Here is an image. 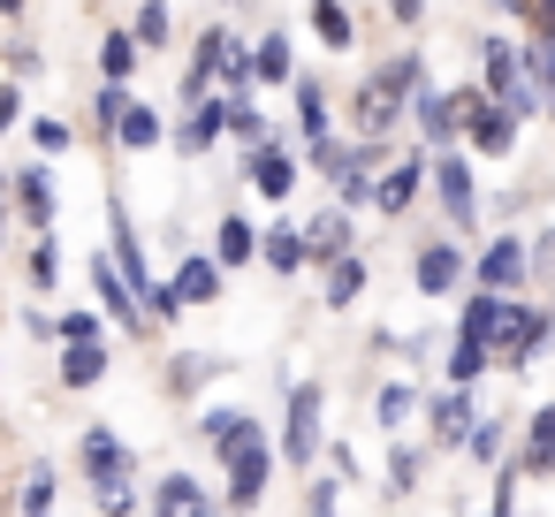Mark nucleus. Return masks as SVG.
Instances as JSON below:
<instances>
[{
  "instance_id": "nucleus-1",
  "label": "nucleus",
  "mask_w": 555,
  "mask_h": 517,
  "mask_svg": "<svg viewBox=\"0 0 555 517\" xmlns=\"http://www.w3.org/2000/svg\"><path fill=\"white\" fill-rule=\"evenodd\" d=\"M320 418H327V396H320V380H289V426H282V441H274V456L282 464H320Z\"/></svg>"
},
{
  "instance_id": "nucleus-2",
  "label": "nucleus",
  "mask_w": 555,
  "mask_h": 517,
  "mask_svg": "<svg viewBox=\"0 0 555 517\" xmlns=\"http://www.w3.org/2000/svg\"><path fill=\"white\" fill-rule=\"evenodd\" d=\"M479 62H487V100L509 107V122H525V115L540 107V92H532V77H525V54H517L509 39H487Z\"/></svg>"
},
{
  "instance_id": "nucleus-3",
  "label": "nucleus",
  "mask_w": 555,
  "mask_h": 517,
  "mask_svg": "<svg viewBox=\"0 0 555 517\" xmlns=\"http://www.w3.org/2000/svg\"><path fill=\"white\" fill-rule=\"evenodd\" d=\"M426 183H434V198H441L449 229H456V236H472V229H479V183H472V160H464V153L449 145V153H434Z\"/></svg>"
},
{
  "instance_id": "nucleus-4",
  "label": "nucleus",
  "mask_w": 555,
  "mask_h": 517,
  "mask_svg": "<svg viewBox=\"0 0 555 517\" xmlns=\"http://www.w3.org/2000/svg\"><path fill=\"white\" fill-rule=\"evenodd\" d=\"M274 464H282V456H274V441H267V434H259V441H244V449L229 456V502H221V509L251 517V509L267 502V479H274Z\"/></svg>"
},
{
  "instance_id": "nucleus-5",
  "label": "nucleus",
  "mask_w": 555,
  "mask_h": 517,
  "mask_svg": "<svg viewBox=\"0 0 555 517\" xmlns=\"http://www.w3.org/2000/svg\"><path fill=\"white\" fill-rule=\"evenodd\" d=\"M456 138L472 145V153H509L517 145V122H509V107H494L487 92H456Z\"/></svg>"
},
{
  "instance_id": "nucleus-6",
  "label": "nucleus",
  "mask_w": 555,
  "mask_h": 517,
  "mask_svg": "<svg viewBox=\"0 0 555 517\" xmlns=\"http://www.w3.org/2000/svg\"><path fill=\"white\" fill-rule=\"evenodd\" d=\"M77 456H85V487H107V479H138V449L115 434V426H85L77 434Z\"/></svg>"
},
{
  "instance_id": "nucleus-7",
  "label": "nucleus",
  "mask_w": 555,
  "mask_h": 517,
  "mask_svg": "<svg viewBox=\"0 0 555 517\" xmlns=\"http://www.w3.org/2000/svg\"><path fill=\"white\" fill-rule=\"evenodd\" d=\"M9 206L24 214V229H31V236H47V229H54V168H47V160L9 168Z\"/></svg>"
},
{
  "instance_id": "nucleus-8",
  "label": "nucleus",
  "mask_w": 555,
  "mask_h": 517,
  "mask_svg": "<svg viewBox=\"0 0 555 517\" xmlns=\"http://www.w3.org/2000/svg\"><path fill=\"white\" fill-rule=\"evenodd\" d=\"M107 244H115V251H107V259H115V274H122V282H130V297H138V289L153 282V259H145V236H138V221H130V206H122V198H107Z\"/></svg>"
},
{
  "instance_id": "nucleus-9",
  "label": "nucleus",
  "mask_w": 555,
  "mask_h": 517,
  "mask_svg": "<svg viewBox=\"0 0 555 517\" xmlns=\"http://www.w3.org/2000/svg\"><path fill=\"white\" fill-rule=\"evenodd\" d=\"M464 274H472V259H464V244H449V236L418 244V259H411V282H418V297H449Z\"/></svg>"
},
{
  "instance_id": "nucleus-10",
  "label": "nucleus",
  "mask_w": 555,
  "mask_h": 517,
  "mask_svg": "<svg viewBox=\"0 0 555 517\" xmlns=\"http://www.w3.org/2000/svg\"><path fill=\"white\" fill-rule=\"evenodd\" d=\"M472 282H479V289H494V297H517V289H525V236H509V229H502V236L472 259Z\"/></svg>"
},
{
  "instance_id": "nucleus-11",
  "label": "nucleus",
  "mask_w": 555,
  "mask_h": 517,
  "mask_svg": "<svg viewBox=\"0 0 555 517\" xmlns=\"http://www.w3.org/2000/svg\"><path fill=\"white\" fill-rule=\"evenodd\" d=\"M221 122H229V100H214V92H206V100H191V107H183V122L168 130V145H176L183 160H198V153H214V145H221Z\"/></svg>"
},
{
  "instance_id": "nucleus-12",
  "label": "nucleus",
  "mask_w": 555,
  "mask_h": 517,
  "mask_svg": "<svg viewBox=\"0 0 555 517\" xmlns=\"http://www.w3.org/2000/svg\"><path fill=\"white\" fill-rule=\"evenodd\" d=\"M92 297H100V320H115V327H130L138 342L153 335V327H145V312H138V297H130V282L115 274V259H107V251L92 259Z\"/></svg>"
},
{
  "instance_id": "nucleus-13",
  "label": "nucleus",
  "mask_w": 555,
  "mask_h": 517,
  "mask_svg": "<svg viewBox=\"0 0 555 517\" xmlns=\"http://www.w3.org/2000/svg\"><path fill=\"white\" fill-rule=\"evenodd\" d=\"M403 115L418 122V138H426L434 153H449V145H456V130H464V122H456V92H434V85H418Z\"/></svg>"
},
{
  "instance_id": "nucleus-14",
  "label": "nucleus",
  "mask_w": 555,
  "mask_h": 517,
  "mask_svg": "<svg viewBox=\"0 0 555 517\" xmlns=\"http://www.w3.org/2000/svg\"><path fill=\"white\" fill-rule=\"evenodd\" d=\"M244 183H251L259 198H289V191H297V153H289L282 138L251 145V160H244Z\"/></svg>"
},
{
  "instance_id": "nucleus-15",
  "label": "nucleus",
  "mask_w": 555,
  "mask_h": 517,
  "mask_svg": "<svg viewBox=\"0 0 555 517\" xmlns=\"http://www.w3.org/2000/svg\"><path fill=\"white\" fill-rule=\"evenodd\" d=\"M418 191H426V153H403L388 176H373V206H380L388 221H403V214L418 206Z\"/></svg>"
},
{
  "instance_id": "nucleus-16",
  "label": "nucleus",
  "mask_w": 555,
  "mask_h": 517,
  "mask_svg": "<svg viewBox=\"0 0 555 517\" xmlns=\"http://www.w3.org/2000/svg\"><path fill=\"white\" fill-rule=\"evenodd\" d=\"M418 85H426V54H418V47L388 54V62L365 77V92H373V100H388V107H411V92H418Z\"/></svg>"
},
{
  "instance_id": "nucleus-17",
  "label": "nucleus",
  "mask_w": 555,
  "mask_h": 517,
  "mask_svg": "<svg viewBox=\"0 0 555 517\" xmlns=\"http://www.w3.org/2000/svg\"><path fill=\"white\" fill-rule=\"evenodd\" d=\"M221 267H214V251H183L176 259V274H168V289L183 297V312H198V305H221Z\"/></svg>"
},
{
  "instance_id": "nucleus-18",
  "label": "nucleus",
  "mask_w": 555,
  "mask_h": 517,
  "mask_svg": "<svg viewBox=\"0 0 555 517\" xmlns=\"http://www.w3.org/2000/svg\"><path fill=\"white\" fill-rule=\"evenodd\" d=\"M472 388H441L434 403H426V434H434V449H464V434H472Z\"/></svg>"
},
{
  "instance_id": "nucleus-19",
  "label": "nucleus",
  "mask_w": 555,
  "mask_h": 517,
  "mask_svg": "<svg viewBox=\"0 0 555 517\" xmlns=\"http://www.w3.org/2000/svg\"><path fill=\"white\" fill-rule=\"evenodd\" d=\"M305 236V267H327V259H343V251H358V229H350V214L343 206H327L312 229H297Z\"/></svg>"
},
{
  "instance_id": "nucleus-20",
  "label": "nucleus",
  "mask_w": 555,
  "mask_h": 517,
  "mask_svg": "<svg viewBox=\"0 0 555 517\" xmlns=\"http://www.w3.org/2000/svg\"><path fill=\"white\" fill-rule=\"evenodd\" d=\"M259 434H267V426H259L251 411H206V418H198V441H206V449H214L221 464H229V456H236L244 441H259Z\"/></svg>"
},
{
  "instance_id": "nucleus-21",
  "label": "nucleus",
  "mask_w": 555,
  "mask_h": 517,
  "mask_svg": "<svg viewBox=\"0 0 555 517\" xmlns=\"http://www.w3.org/2000/svg\"><path fill=\"white\" fill-rule=\"evenodd\" d=\"M107 145H122V153H153V145H168V122H160V107H153V100H130Z\"/></svg>"
},
{
  "instance_id": "nucleus-22",
  "label": "nucleus",
  "mask_w": 555,
  "mask_h": 517,
  "mask_svg": "<svg viewBox=\"0 0 555 517\" xmlns=\"http://www.w3.org/2000/svg\"><path fill=\"white\" fill-rule=\"evenodd\" d=\"M251 259H259V229H251L244 214H221V221H214V267L236 274V267H251Z\"/></svg>"
},
{
  "instance_id": "nucleus-23",
  "label": "nucleus",
  "mask_w": 555,
  "mask_h": 517,
  "mask_svg": "<svg viewBox=\"0 0 555 517\" xmlns=\"http://www.w3.org/2000/svg\"><path fill=\"white\" fill-rule=\"evenodd\" d=\"M517 471H532V479H547V471H555V403H547L540 418H525V449H517Z\"/></svg>"
},
{
  "instance_id": "nucleus-24",
  "label": "nucleus",
  "mask_w": 555,
  "mask_h": 517,
  "mask_svg": "<svg viewBox=\"0 0 555 517\" xmlns=\"http://www.w3.org/2000/svg\"><path fill=\"white\" fill-rule=\"evenodd\" d=\"M107 380V342H62V388H100Z\"/></svg>"
},
{
  "instance_id": "nucleus-25",
  "label": "nucleus",
  "mask_w": 555,
  "mask_h": 517,
  "mask_svg": "<svg viewBox=\"0 0 555 517\" xmlns=\"http://www.w3.org/2000/svg\"><path fill=\"white\" fill-rule=\"evenodd\" d=\"M214 373H229V358H214V350H183V358H168V396H198Z\"/></svg>"
},
{
  "instance_id": "nucleus-26",
  "label": "nucleus",
  "mask_w": 555,
  "mask_h": 517,
  "mask_svg": "<svg viewBox=\"0 0 555 517\" xmlns=\"http://www.w3.org/2000/svg\"><path fill=\"white\" fill-rule=\"evenodd\" d=\"M289 31H267V39H251V85H289Z\"/></svg>"
},
{
  "instance_id": "nucleus-27",
  "label": "nucleus",
  "mask_w": 555,
  "mask_h": 517,
  "mask_svg": "<svg viewBox=\"0 0 555 517\" xmlns=\"http://www.w3.org/2000/svg\"><path fill=\"white\" fill-rule=\"evenodd\" d=\"M297 138H305V145H320V138H335V122H327V92H320V77H297Z\"/></svg>"
},
{
  "instance_id": "nucleus-28",
  "label": "nucleus",
  "mask_w": 555,
  "mask_h": 517,
  "mask_svg": "<svg viewBox=\"0 0 555 517\" xmlns=\"http://www.w3.org/2000/svg\"><path fill=\"white\" fill-rule=\"evenodd\" d=\"M138 69H145L138 39H130V31H107V39H100V77H107V85H130Z\"/></svg>"
},
{
  "instance_id": "nucleus-29",
  "label": "nucleus",
  "mask_w": 555,
  "mask_h": 517,
  "mask_svg": "<svg viewBox=\"0 0 555 517\" xmlns=\"http://www.w3.org/2000/svg\"><path fill=\"white\" fill-rule=\"evenodd\" d=\"M259 259H267V274H297V267H305V236H297L289 221H274V229L259 236Z\"/></svg>"
},
{
  "instance_id": "nucleus-30",
  "label": "nucleus",
  "mask_w": 555,
  "mask_h": 517,
  "mask_svg": "<svg viewBox=\"0 0 555 517\" xmlns=\"http://www.w3.org/2000/svg\"><path fill=\"white\" fill-rule=\"evenodd\" d=\"M358 289H365V259H358V251H343V259H327V312H343V305H358Z\"/></svg>"
},
{
  "instance_id": "nucleus-31",
  "label": "nucleus",
  "mask_w": 555,
  "mask_h": 517,
  "mask_svg": "<svg viewBox=\"0 0 555 517\" xmlns=\"http://www.w3.org/2000/svg\"><path fill=\"white\" fill-rule=\"evenodd\" d=\"M54 494H62L54 464H31V471H24V487H16V509H24V517H47V509H54Z\"/></svg>"
},
{
  "instance_id": "nucleus-32",
  "label": "nucleus",
  "mask_w": 555,
  "mask_h": 517,
  "mask_svg": "<svg viewBox=\"0 0 555 517\" xmlns=\"http://www.w3.org/2000/svg\"><path fill=\"white\" fill-rule=\"evenodd\" d=\"M198 494H206V487H198L191 471H168V479L153 487V502H145V509H153V517H183V509H191Z\"/></svg>"
},
{
  "instance_id": "nucleus-33",
  "label": "nucleus",
  "mask_w": 555,
  "mask_h": 517,
  "mask_svg": "<svg viewBox=\"0 0 555 517\" xmlns=\"http://www.w3.org/2000/svg\"><path fill=\"white\" fill-rule=\"evenodd\" d=\"M168 0H138V24H130V39H138V54H160L168 47Z\"/></svg>"
},
{
  "instance_id": "nucleus-34",
  "label": "nucleus",
  "mask_w": 555,
  "mask_h": 517,
  "mask_svg": "<svg viewBox=\"0 0 555 517\" xmlns=\"http://www.w3.org/2000/svg\"><path fill=\"white\" fill-rule=\"evenodd\" d=\"M221 138H236L244 153H251V145H267V122H259L251 92H236V100H229V122H221Z\"/></svg>"
},
{
  "instance_id": "nucleus-35",
  "label": "nucleus",
  "mask_w": 555,
  "mask_h": 517,
  "mask_svg": "<svg viewBox=\"0 0 555 517\" xmlns=\"http://www.w3.org/2000/svg\"><path fill=\"white\" fill-rule=\"evenodd\" d=\"M24 274H31V289H54V282H62V251H54V229H47V236H31V251H24Z\"/></svg>"
},
{
  "instance_id": "nucleus-36",
  "label": "nucleus",
  "mask_w": 555,
  "mask_h": 517,
  "mask_svg": "<svg viewBox=\"0 0 555 517\" xmlns=\"http://www.w3.org/2000/svg\"><path fill=\"white\" fill-rule=\"evenodd\" d=\"M411 411H418V388H403V380H388V388L373 396V418H380V434H396Z\"/></svg>"
},
{
  "instance_id": "nucleus-37",
  "label": "nucleus",
  "mask_w": 555,
  "mask_h": 517,
  "mask_svg": "<svg viewBox=\"0 0 555 517\" xmlns=\"http://www.w3.org/2000/svg\"><path fill=\"white\" fill-rule=\"evenodd\" d=\"M312 31H320L327 47H350V39H358V24H350L343 0H312Z\"/></svg>"
},
{
  "instance_id": "nucleus-38",
  "label": "nucleus",
  "mask_w": 555,
  "mask_h": 517,
  "mask_svg": "<svg viewBox=\"0 0 555 517\" xmlns=\"http://www.w3.org/2000/svg\"><path fill=\"white\" fill-rule=\"evenodd\" d=\"M0 62H9V85H39V77H47V54H39L24 31L9 39V54H0Z\"/></svg>"
},
{
  "instance_id": "nucleus-39",
  "label": "nucleus",
  "mask_w": 555,
  "mask_h": 517,
  "mask_svg": "<svg viewBox=\"0 0 555 517\" xmlns=\"http://www.w3.org/2000/svg\"><path fill=\"white\" fill-rule=\"evenodd\" d=\"M122 107H130V85H100V92H92V138H115Z\"/></svg>"
},
{
  "instance_id": "nucleus-40",
  "label": "nucleus",
  "mask_w": 555,
  "mask_h": 517,
  "mask_svg": "<svg viewBox=\"0 0 555 517\" xmlns=\"http://www.w3.org/2000/svg\"><path fill=\"white\" fill-rule=\"evenodd\" d=\"M100 327H107V320H100V305H77V312H62V320H54V342H100Z\"/></svg>"
},
{
  "instance_id": "nucleus-41",
  "label": "nucleus",
  "mask_w": 555,
  "mask_h": 517,
  "mask_svg": "<svg viewBox=\"0 0 555 517\" xmlns=\"http://www.w3.org/2000/svg\"><path fill=\"white\" fill-rule=\"evenodd\" d=\"M418 464H426V456H418L411 441H396V449H388V487H380V494H411V487H418Z\"/></svg>"
},
{
  "instance_id": "nucleus-42",
  "label": "nucleus",
  "mask_w": 555,
  "mask_h": 517,
  "mask_svg": "<svg viewBox=\"0 0 555 517\" xmlns=\"http://www.w3.org/2000/svg\"><path fill=\"white\" fill-rule=\"evenodd\" d=\"M31 145L54 160V153H69V145H77V130H69L62 115H31Z\"/></svg>"
},
{
  "instance_id": "nucleus-43",
  "label": "nucleus",
  "mask_w": 555,
  "mask_h": 517,
  "mask_svg": "<svg viewBox=\"0 0 555 517\" xmlns=\"http://www.w3.org/2000/svg\"><path fill=\"white\" fill-rule=\"evenodd\" d=\"M502 426H509V418H472V434H464V449H472L479 464H502Z\"/></svg>"
},
{
  "instance_id": "nucleus-44",
  "label": "nucleus",
  "mask_w": 555,
  "mask_h": 517,
  "mask_svg": "<svg viewBox=\"0 0 555 517\" xmlns=\"http://www.w3.org/2000/svg\"><path fill=\"white\" fill-rule=\"evenodd\" d=\"M92 502H100V517H138V479H107V487H92Z\"/></svg>"
},
{
  "instance_id": "nucleus-45",
  "label": "nucleus",
  "mask_w": 555,
  "mask_h": 517,
  "mask_svg": "<svg viewBox=\"0 0 555 517\" xmlns=\"http://www.w3.org/2000/svg\"><path fill=\"white\" fill-rule=\"evenodd\" d=\"M517 479H525L517 456H502V471H494V509H487V517H517Z\"/></svg>"
},
{
  "instance_id": "nucleus-46",
  "label": "nucleus",
  "mask_w": 555,
  "mask_h": 517,
  "mask_svg": "<svg viewBox=\"0 0 555 517\" xmlns=\"http://www.w3.org/2000/svg\"><path fill=\"white\" fill-rule=\"evenodd\" d=\"M525 274H547V282H555V229H540V236L525 244Z\"/></svg>"
},
{
  "instance_id": "nucleus-47",
  "label": "nucleus",
  "mask_w": 555,
  "mask_h": 517,
  "mask_svg": "<svg viewBox=\"0 0 555 517\" xmlns=\"http://www.w3.org/2000/svg\"><path fill=\"white\" fill-rule=\"evenodd\" d=\"M335 494H343V487H335V479L320 471V479L305 487V517H335Z\"/></svg>"
},
{
  "instance_id": "nucleus-48",
  "label": "nucleus",
  "mask_w": 555,
  "mask_h": 517,
  "mask_svg": "<svg viewBox=\"0 0 555 517\" xmlns=\"http://www.w3.org/2000/svg\"><path fill=\"white\" fill-rule=\"evenodd\" d=\"M24 130V85H0V138Z\"/></svg>"
},
{
  "instance_id": "nucleus-49",
  "label": "nucleus",
  "mask_w": 555,
  "mask_h": 517,
  "mask_svg": "<svg viewBox=\"0 0 555 517\" xmlns=\"http://www.w3.org/2000/svg\"><path fill=\"white\" fill-rule=\"evenodd\" d=\"M380 9H388L403 31H418V24H426V0H380Z\"/></svg>"
},
{
  "instance_id": "nucleus-50",
  "label": "nucleus",
  "mask_w": 555,
  "mask_h": 517,
  "mask_svg": "<svg viewBox=\"0 0 555 517\" xmlns=\"http://www.w3.org/2000/svg\"><path fill=\"white\" fill-rule=\"evenodd\" d=\"M532 31H547V39H555V0H532Z\"/></svg>"
},
{
  "instance_id": "nucleus-51",
  "label": "nucleus",
  "mask_w": 555,
  "mask_h": 517,
  "mask_svg": "<svg viewBox=\"0 0 555 517\" xmlns=\"http://www.w3.org/2000/svg\"><path fill=\"white\" fill-rule=\"evenodd\" d=\"M0 16H9V24H16V16H24V0H0Z\"/></svg>"
},
{
  "instance_id": "nucleus-52",
  "label": "nucleus",
  "mask_w": 555,
  "mask_h": 517,
  "mask_svg": "<svg viewBox=\"0 0 555 517\" xmlns=\"http://www.w3.org/2000/svg\"><path fill=\"white\" fill-rule=\"evenodd\" d=\"M540 100H547V107H555V85H547V92H540Z\"/></svg>"
},
{
  "instance_id": "nucleus-53",
  "label": "nucleus",
  "mask_w": 555,
  "mask_h": 517,
  "mask_svg": "<svg viewBox=\"0 0 555 517\" xmlns=\"http://www.w3.org/2000/svg\"><path fill=\"white\" fill-rule=\"evenodd\" d=\"M547 312H555V289H547Z\"/></svg>"
},
{
  "instance_id": "nucleus-54",
  "label": "nucleus",
  "mask_w": 555,
  "mask_h": 517,
  "mask_svg": "<svg viewBox=\"0 0 555 517\" xmlns=\"http://www.w3.org/2000/svg\"><path fill=\"white\" fill-rule=\"evenodd\" d=\"M221 9H236V0H221Z\"/></svg>"
}]
</instances>
